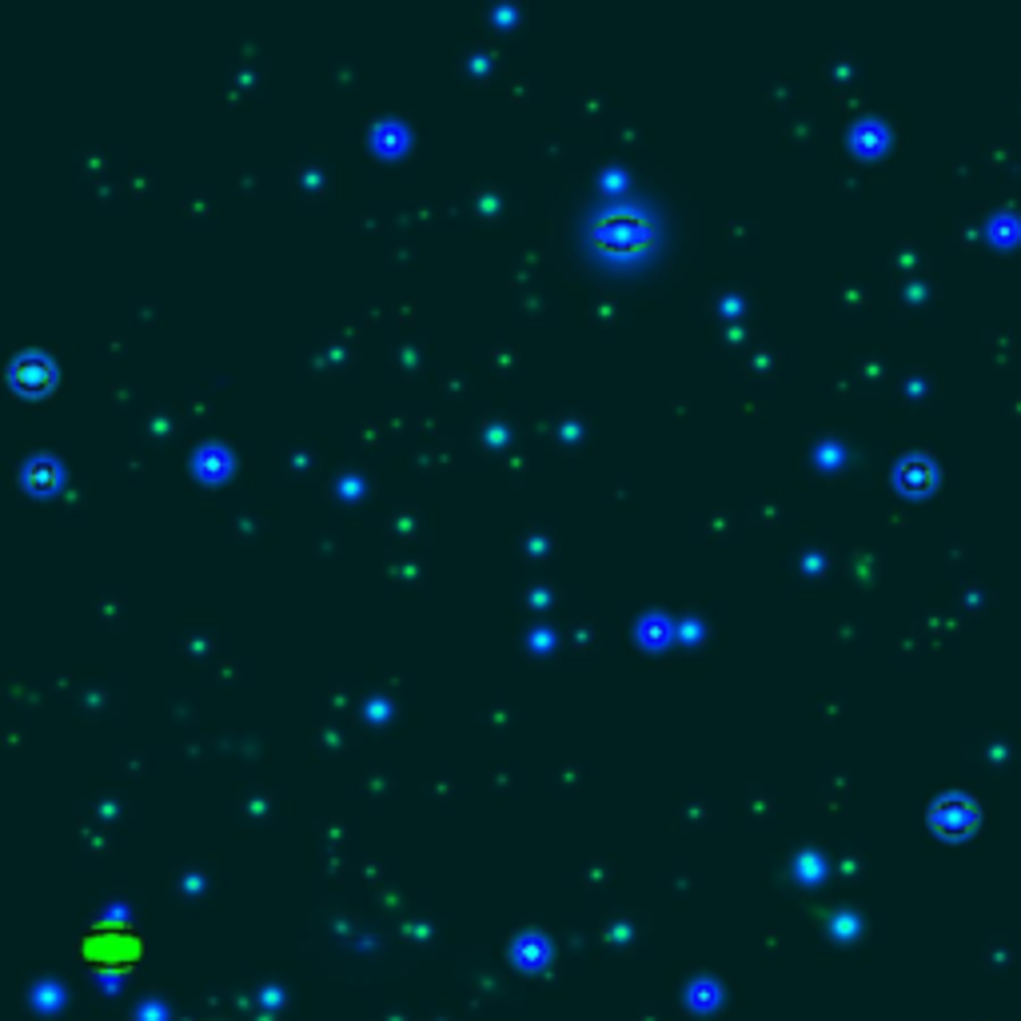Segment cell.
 Masks as SVG:
<instances>
[{"mask_svg": "<svg viewBox=\"0 0 1021 1021\" xmlns=\"http://www.w3.org/2000/svg\"><path fill=\"white\" fill-rule=\"evenodd\" d=\"M48 375H52V367H48V359H44L40 351H24V355L12 363V379H16L20 387H44Z\"/></svg>", "mask_w": 1021, "mask_h": 1021, "instance_id": "2", "label": "cell"}, {"mask_svg": "<svg viewBox=\"0 0 1021 1021\" xmlns=\"http://www.w3.org/2000/svg\"><path fill=\"white\" fill-rule=\"evenodd\" d=\"M647 232H651V224L635 208H607L599 216V224H595V240L607 252H623V256L639 252L647 244Z\"/></svg>", "mask_w": 1021, "mask_h": 1021, "instance_id": "1", "label": "cell"}]
</instances>
